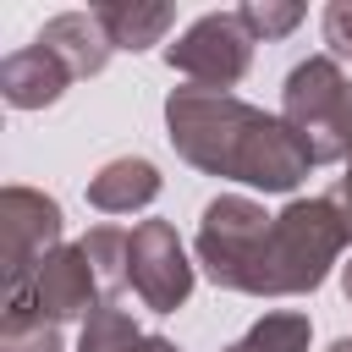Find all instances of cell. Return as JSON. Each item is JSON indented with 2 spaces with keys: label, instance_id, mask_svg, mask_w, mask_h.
<instances>
[{
  "label": "cell",
  "instance_id": "cell-1",
  "mask_svg": "<svg viewBox=\"0 0 352 352\" xmlns=\"http://www.w3.org/2000/svg\"><path fill=\"white\" fill-rule=\"evenodd\" d=\"M165 138L192 170L258 192H297V182L314 170L308 143L280 116L214 88H170Z\"/></svg>",
  "mask_w": 352,
  "mask_h": 352
},
{
  "label": "cell",
  "instance_id": "cell-2",
  "mask_svg": "<svg viewBox=\"0 0 352 352\" xmlns=\"http://www.w3.org/2000/svg\"><path fill=\"white\" fill-rule=\"evenodd\" d=\"M346 242H352V226L330 192L292 198L270 220V231L248 264L242 297H308V292H319L324 275L341 264Z\"/></svg>",
  "mask_w": 352,
  "mask_h": 352
},
{
  "label": "cell",
  "instance_id": "cell-3",
  "mask_svg": "<svg viewBox=\"0 0 352 352\" xmlns=\"http://www.w3.org/2000/svg\"><path fill=\"white\" fill-rule=\"evenodd\" d=\"M280 121L308 143L314 165H346L352 154V77L330 55H308L286 72Z\"/></svg>",
  "mask_w": 352,
  "mask_h": 352
},
{
  "label": "cell",
  "instance_id": "cell-4",
  "mask_svg": "<svg viewBox=\"0 0 352 352\" xmlns=\"http://www.w3.org/2000/svg\"><path fill=\"white\" fill-rule=\"evenodd\" d=\"M66 236V214L50 192L38 187H6L0 192V275H6V302H16L33 275L44 270V258L60 248Z\"/></svg>",
  "mask_w": 352,
  "mask_h": 352
},
{
  "label": "cell",
  "instance_id": "cell-5",
  "mask_svg": "<svg viewBox=\"0 0 352 352\" xmlns=\"http://www.w3.org/2000/svg\"><path fill=\"white\" fill-rule=\"evenodd\" d=\"M270 220H275V214H264V204H253L248 192H220V198L204 204L192 248H198L204 275H209L220 292H242L248 264H253V253H258Z\"/></svg>",
  "mask_w": 352,
  "mask_h": 352
},
{
  "label": "cell",
  "instance_id": "cell-6",
  "mask_svg": "<svg viewBox=\"0 0 352 352\" xmlns=\"http://www.w3.org/2000/svg\"><path fill=\"white\" fill-rule=\"evenodd\" d=\"M165 66L187 82V88H214V94H231L248 66H253V33L242 28L236 11H209L198 16L170 50H165Z\"/></svg>",
  "mask_w": 352,
  "mask_h": 352
},
{
  "label": "cell",
  "instance_id": "cell-7",
  "mask_svg": "<svg viewBox=\"0 0 352 352\" xmlns=\"http://www.w3.org/2000/svg\"><path fill=\"white\" fill-rule=\"evenodd\" d=\"M192 280H198V270H192V258H187V248H182L170 220H138L126 231V292L148 314L187 308Z\"/></svg>",
  "mask_w": 352,
  "mask_h": 352
},
{
  "label": "cell",
  "instance_id": "cell-8",
  "mask_svg": "<svg viewBox=\"0 0 352 352\" xmlns=\"http://www.w3.org/2000/svg\"><path fill=\"white\" fill-rule=\"evenodd\" d=\"M104 302H110V292H104L88 248H82V242H60V248L44 258V270L33 275V286H28L16 302H6V308H33V314H44V319H55V324H66V319H82V324H88Z\"/></svg>",
  "mask_w": 352,
  "mask_h": 352
},
{
  "label": "cell",
  "instance_id": "cell-9",
  "mask_svg": "<svg viewBox=\"0 0 352 352\" xmlns=\"http://www.w3.org/2000/svg\"><path fill=\"white\" fill-rule=\"evenodd\" d=\"M72 82H77V77H72L44 44H22V50H11V55L0 60V94H6L11 110H44V104H55Z\"/></svg>",
  "mask_w": 352,
  "mask_h": 352
},
{
  "label": "cell",
  "instance_id": "cell-10",
  "mask_svg": "<svg viewBox=\"0 0 352 352\" xmlns=\"http://www.w3.org/2000/svg\"><path fill=\"white\" fill-rule=\"evenodd\" d=\"M160 165L154 160H143V154H116V160H104L94 176H88V204L99 209V214H138V209H148L154 198H160Z\"/></svg>",
  "mask_w": 352,
  "mask_h": 352
},
{
  "label": "cell",
  "instance_id": "cell-11",
  "mask_svg": "<svg viewBox=\"0 0 352 352\" xmlns=\"http://www.w3.org/2000/svg\"><path fill=\"white\" fill-rule=\"evenodd\" d=\"M33 44H44L72 77H99V72L110 66V55H116L94 11H60V16H50V22L33 33Z\"/></svg>",
  "mask_w": 352,
  "mask_h": 352
},
{
  "label": "cell",
  "instance_id": "cell-12",
  "mask_svg": "<svg viewBox=\"0 0 352 352\" xmlns=\"http://www.w3.org/2000/svg\"><path fill=\"white\" fill-rule=\"evenodd\" d=\"M94 16L110 50H148L176 28V6H143V0H110V6H94Z\"/></svg>",
  "mask_w": 352,
  "mask_h": 352
},
{
  "label": "cell",
  "instance_id": "cell-13",
  "mask_svg": "<svg viewBox=\"0 0 352 352\" xmlns=\"http://www.w3.org/2000/svg\"><path fill=\"white\" fill-rule=\"evenodd\" d=\"M77 352H182V346H176V341H165V336H148L126 308L104 302V308L82 324Z\"/></svg>",
  "mask_w": 352,
  "mask_h": 352
},
{
  "label": "cell",
  "instance_id": "cell-14",
  "mask_svg": "<svg viewBox=\"0 0 352 352\" xmlns=\"http://www.w3.org/2000/svg\"><path fill=\"white\" fill-rule=\"evenodd\" d=\"M308 341H314L308 314H297V308H275V314L253 319L226 352H308Z\"/></svg>",
  "mask_w": 352,
  "mask_h": 352
},
{
  "label": "cell",
  "instance_id": "cell-15",
  "mask_svg": "<svg viewBox=\"0 0 352 352\" xmlns=\"http://www.w3.org/2000/svg\"><path fill=\"white\" fill-rule=\"evenodd\" d=\"M0 352H66L60 346V324L33 314V308H6L0 319Z\"/></svg>",
  "mask_w": 352,
  "mask_h": 352
},
{
  "label": "cell",
  "instance_id": "cell-16",
  "mask_svg": "<svg viewBox=\"0 0 352 352\" xmlns=\"http://www.w3.org/2000/svg\"><path fill=\"white\" fill-rule=\"evenodd\" d=\"M236 16H242V28L253 33V44H275V38H286L308 11L302 6H280V0H253V6H236Z\"/></svg>",
  "mask_w": 352,
  "mask_h": 352
},
{
  "label": "cell",
  "instance_id": "cell-17",
  "mask_svg": "<svg viewBox=\"0 0 352 352\" xmlns=\"http://www.w3.org/2000/svg\"><path fill=\"white\" fill-rule=\"evenodd\" d=\"M319 28H324V44H330V60H352V0H330Z\"/></svg>",
  "mask_w": 352,
  "mask_h": 352
},
{
  "label": "cell",
  "instance_id": "cell-18",
  "mask_svg": "<svg viewBox=\"0 0 352 352\" xmlns=\"http://www.w3.org/2000/svg\"><path fill=\"white\" fill-rule=\"evenodd\" d=\"M330 198H336V209H341V214H346V226H352V160H346V176L336 182V192H330Z\"/></svg>",
  "mask_w": 352,
  "mask_h": 352
},
{
  "label": "cell",
  "instance_id": "cell-19",
  "mask_svg": "<svg viewBox=\"0 0 352 352\" xmlns=\"http://www.w3.org/2000/svg\"><path fill=\"white\" fill-rule=\"evenodd\" d=\"M341 292H346V302H352V258L341 264Z\"/></svg>",
  "mask_w": 352,
  "mask_h": 352
},
{
  "label": "cell",
  "instance_id": "cell-20",
  "mask_svg": "<svg viewBox=\"0 0 352 352\" xmlns=\"http://www.w3.org/2000/svg\"><path fill=\"white\" fill-rule=\"evenodd\" d=\"M330 352H352V336H341V341H330Z\"/></svg>",
  "mask_w": 352,
  "mask_h": 352
}]
</instances>
